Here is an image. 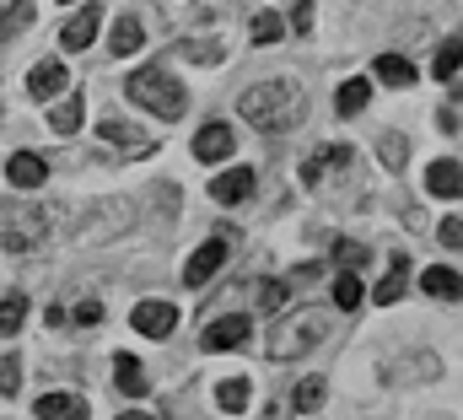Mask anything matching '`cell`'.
Here are the masks:
<instances>
[{
	"instance_id": "obj_1",
	"label": "cell",
	"mask_w": 463,
	"mask_h": 420,
	"mask_svg": "<svg viewBox=\"0 0 463 420\" xmlns=\"http://www.w3.org/2000/svg\"><path fill=\"white\" fill-rule=\"evenodd\" d=\"M237 113L242 124L264 129V135H280V129H297L302 113H307V92L297 81H259L237 98Z\"/></svg>"
},
{
	"instance_id": "obj_2",
	"label": "cell",
	"mask_w": 463,
	"mask_h": 420,
	"mask_svg": "<svg viewBox=\"0 0 463 420\" xmlns=\"http://www.w3.org/2000/svg\"><path fill=\"white\" fill-rule=\"evenodd\" d=\"M324 334H329V308L307 302V308H297L291 318H280V323H275V334H269V356H275V361L307 356L313 345H324Z\"/></svg>"
},
{
	"instance_id": "obj_3",
	"label": "cell",
	"mask_w": 463,
	"mask_h": 420,
	"mask_svg": "<svg viewBox=\"0 0 463 420\" xmlns=\"http://www.w3.org/2000/svg\"><path fill=\"white\" fill-rule=\"evenodd\" d=\"M43 237H49V205H27V200L0 205V248L5 253H27Z\"/></svg>"
},
{
	"instance_id": "obj_4",
	"label": "cell",
	"mask_w": 463,
	"mask_h": 420,
	"mask_svg": "<svg viewBox=\"0 0 463 420\" xmlns=\"http://www.w3.org/2000/svg\"><path fill=\"white\" fill-rule=\"evenodd\" d=\"M124 92H129V103L151 108L156 119H178V113H184V87H178L167 71H156V65H151V71H135Z\"/></svg>"
},
{
	"instance_id": "obj_5",
	"label": "cell",
	"mask_w": 463,
	"mask_h": 420,
	"mask_svg": "<svg viewBox=\"0 0 463 420\" xmlns=\"http://www.w3.org/2000/svg\"><path fill=\"white\" fill-rule=\"evenodd\" d=\"M227 264V243L222 237H211V243H200L194 253H189V264H184V286H205V281H216V270Z\"/></svg>"
},
{
	"instance_id": "obj_6",
	"label": "cell",
	"mask_w": 463,
	"mask_h": 420,
	"mask_svg": "<svg viewBox=\"0 0 463 420\" xmlns=\"http://www.w3.org/2000/svg\"><path fill=\"white\" fill-rule=\"evenodd\" d=\"M248 334H253V323H248L242 313H227V318H216V323L200 334V345H205V350H242Z\"/></svg>"
},
{
	"instance_id": "obj_7",
	"label": "cell",
	"mask_w": 463,
	"mask_h": 420,
	"mask_svg": "<svg viewBox=\"0 0 463 420\" xmlns=\"http://www.w3.org/2000/svg\"><path fill=\"white\" fill-rule=\"evenodd\" d=\"M98 27H103V5H81L71 22H65V33H60V49H87L92 38H98Z\"/></svg>"
},
{
	"instance_id": "obj_8",
	"label": "cell",
	"mask_w": 463,
	"mask_h": 420,
	"mask_svg": "<svg viewBox=\"0 0 463 420\" xmlns=\"http://www.w3.org/2000/svg\"><path fill=\"white\" fill-rule=\"evenodd\" d=\"M129 323H135V334H146V339H162V334H173L178 313H173V302H140V308L129 313Z\"/></svg>"
},
{
	"instance_id": "obj_9",
	"label": "cell",
	"mask_w": 463,
	"mask_h": 420,
	"mask_svg": "<svg viewBox=\"0 0 463 420\" xmlns=\"http://www.w3.org/2000/svg\"><path fill=\"white\" fill-rule=\"evenodd\" d=\"M232 146H237V135H232L227 124H205V129L194 135V157H200V162H227Z\"/></svg>"
},
{
	"instance_id": "obj_10",
	"label": "cell",
	"mask_w": 463,
	"mask_h": 420,
	"mask_svg": "<svg viewBox=\"0 0 463 420\" xmlns=\"http://www.w3.org/2000/svg\"><path fill=\"white\" fill-rule=\"evenodd\" d=\"M5 178H11L16 189H38V184L49 178V162H43L38 151H16V157L5 162Z\"/></svg>"
},
{
	"instance_id": "obj_11",
	"label": "cell",
	"mask_w": 463,
	"mask_h": 420,
	"mask_svg": "<svg viewBox=\"0 0 463 420\" xmlns=\"http://www.w3.org/2000/svg\"><path fill=\"white\" fill-rule=\"evenodd\" d=\"M259 189V178H253V167H232V173H222L216 184H211V195L222 200V205H242L248 195Z\"/></svg>"
},
{
	"instance_id": "obj_12",
	"label": "cell",
	"mask_w": 463,
	"mask_h": 420,
	"mask_svg": "<svg viewBox=\"0 0 463 420\" xmlns=\"http://www.w3.org/2000/svg\"><path fill=\"white\" fill-rule=\"evenodd\" d=\"M404 286H410V259H404V253H393V259H388V275L372 286V302H383V308H388V302H399V297H404Z\"/></svg>"
},
{
	"instance_id": "obj_13",
	"label": "cell",
	"mask_w": 463,
	"mask_h": 420,
	"mask_svg": "<svg viewBox=\"0 0 463 420\" xmlns=\"http://www.w3.org/2000/svg\"><path fill=\"white\" fill-rule=\"evenodd\" d=\"M345 162H350L345 146H318V151L302 162V184H307V189H318V184H324V173H329V167H345Z\"/></svg>"
},
{
	"instance_id": "obj_14",
	"label": "cell",
	"mask_w": 463,
	"mask_h": 420,
	"mask_svg": "<svg viewBox=\"0 0 463 420\" xmlns=\"http://www.w3.org/2000/svg\"><path fill=\"white\" fill-rule=\"evenodd\" d=\"M33 410H38V420H87V399L81 394H43Z\"/></svg>"
},
{
	"instance_id": "obj_15",
	"label": "cell",
	"mask_w": 463,
	"mask_h": 420,
	"mask_svg": "<svg viewBox=\"0 0 463 420\" xmlns=\"http://www.w3.org/2000/svg\"><path fill=\"white\" fill-rule=\"evenodd\" d=\"M98 140H103V146H118L124 157H140V151H151V146L135 135V124H124V119H103V124H98Z\"/></svg>"
},
{
	"instance_id": "obj_16",
	"label": "cell",
	"mask_w": 463,
	"mask_h": 420,
	"mask_svg": "<svg viewBox=\"0 0 463 420\" xmlns=\"http://www.w3.org/2000/svg\"><path fill=\"white\" fill-rule=\"evenodd\" d=\"M60 87H65V71H60V60H43V65H33V71H27V98L49 103Z\"/></svg>"
},
{
	"instance_id": "obj_17",
	"label": "cell",
	"mask_w": 463,
	"mask_h": 420,
	"mask_svg": "<svg viewBox=\"0 0 463 420\" xmlns=\"http://www.w3.org/2000/svg\"><path fill=\"white\" fill-rule=\"evenodd\" d=\"M458 184H463L458 162H448V157H442V162H431V167H426V189H431L437 200H453V195H458Z\"/></svg>"
},
{
	"instance_id": "obj_18",
	"label": "cell",
	"mask_w": 463,
	"mask_h": 420,
	"mask_svg": "<svg viewBox=\"0 0 463 420\" xmlns=\"http://www.w3.org/2000/svg\"><path fill=\"white\" fill-rule=\"evenodd\" d=\"M248 399H253V383H248V377H222V383H216V405H222L227 415L248 410Z\"/></svg>"
},
{
	"instance_id": "obj_19",
	"label": "cell",
	"mask_w": 463,
	"mask_h": 420,
	"mask_svg": "<svg viewBox=\"0 0 463 420\" xmlns=\"http://www.w3.org/2000/svg\"><path fill=\"white\" fill-rule=\"evenodd\" d=\"M114 377H118V394H129V399L151 394V388H146V372H140L135 356H114Z\"/></svg>"
},
{
	"instance_id": "obj_20",
	"label": "cell",
	"mask_w": 463,
	"mask_h": 420,
	"mask_svg": "<svg viewBox=\"0 0 463 420\" xmlns=\"http://www.w3.org/2000/svg\"><path fill=\"white\" fill-rule=\"evenodd\" d=\"M81 113H87V108H81V98L71 92L65 103L49 108V129H54V135H76V129H81Z\"/></svg>"
},
{
	"instance_id": "obj_21",
	"label": "cell",
	"mask_w": 463,
	"mask_h": 420,
	"mask_svg": "<svg viewBox=\"0 0 463 420\" xmlns=\"http://www.w3.org/2000/svg\"><path fill=\"white\" fill-rule=\"evenodd\" d=\"M377 81H388V87H415V65L410 60H399V54H377Z\"/></svg>"
},
{
	"instance_id": "obj_22",
	"label": "cell",
	"mask_w": 463,
	"mask_h": 420,
	"mask_svg": "<svg viewBox=\"0 0 463 420\" xmlns=\"http://www.w3.org/2000/svg\"><path fill=\"white\" fill-rule=\"evenodd\" d=\"M420 286H426L431 297H458V270H448V264H431V270L420 275Z\"/></svg>"
},
{
	"instance_id": "obj_23",
	"label": "cell",
	"mask_w": 463,
	"mask_h": 420,
	"mask_svg": "<svg viewBox=\"0 0 463 420\" xmlns=\"http://www.w3.org/2000/svg\"><path fill=\"white\" fill-rule=\"evenodd\" d=\"M361 302H366V291H361V281H355V270H345V275L335 281V308H340V313H355Z\"/></svg>"
},
{
	"instance_id": "obj_24",
	"label": "cell",
	"mask_w": 463,
	"mask_h": 420,
	"mask_svg": "<svg viewBox=\"0 0 463 420\" xmlns=\"http://www.w3.org/2000/svg\"><path fill=\"white\" fill-rule=\"evenodd\" d=\"M109 49H114V54H135V49H140V22H135V16H118V22H114Z\"/></svg>"
},
{
	"instance_id": "obj_25",
	"label": "cell",
	"mask_w": 463,
	"mask_h": 420,
	"mask_svg": "<svg viewBox=\"0 0 463 420\" xmlns=\"http://www.w3.org/2000/svg\"><path fill=\"white\" fill-rule=\"evenodd\" d=\"M366 98H372V81H345L335 103H340V113L350 119V113H361V108H366Z\"/></svg>"
},
{
	"instance_id": "obj_26",
	"label": "cell",
	"mask_w": 463,
	"mask_h": 420,
	"mask_svg": "<svg viewBox=\"0 0 463 420\" xmlns=\"http://www.w3.org/2000/svg\"><path fill=\"white\" fill-rule=\"evenodd\" d=\"M248 33H253V43H280V33H286V22H280L275 11H259Z\"/></svg>"
},
{
	"instance_id": "obj_27",
	"label": "cell",
	"mask_w": 463,
	"mask_h": 420,
	"mask_svg": "<svg viewBox=\"0 0 463 420\" xmlns=\"http://www.w3.org/2000/svg\"><path fill=\"white\" fill-rule=\"evenodd\" d=\"M253 297H259V308H264V313H275V308L291 297V281H259V286H253Z\"/></svg>"
},
{
	"instance_id": "obj_28",
	"label": "cell",
	"mask_w": 463,
	"mask_h": 420,
	"mask_svg": "<svg viewBox=\"0 0 463 420\" xmlns=\"http://www.w3.org/2000/svg\"><path fill=\"white\" fill-rule=\"evenodd\" d=\"M324 394H329V383H324V377H307V383H297L291 405H297V410H318V405H324Z\"/></svg>"
},
{
	"instance_id": "obj_29",
	"label": "cell",
	"mask_w": 463,
	"mask_h": 420,
	"mask_svg": "<svg viewBox=\"0 0 463 420\" xmlns=\"http://www.w3.org/2000/svg\"><path fill=\"white\" fill-rule=\"evenodd\" d=\"M458 71H463V49L458 43H442L437 49V81H458Z\"/></svg>"
},
{
	"instance_id": "obj_30",
	"label": "cell",
	"mask_w": 463,
	"mask_h": 420,
	"mask_svg": "<svg viewBox=\"0 0 463 420\" xmlns=\"http://www.w3.org/2000/svg\"><path fill=\"white\" fill-rule=\"evenodd\" d=\"M27 22H33V0H11L5 16H0V33H22Z\"/></svg>"
},
{
	"instance_id": "obj_31",
	"label": "cell",
	"mask_w": 463,
	"mask_h": 420,
	"mask_svg": "<svg viewBox=\"0 0 463 420\" xmlns=\"http://www.w3.org/2000/svg\"><path fill=\"white\" fill-rule=\"evenodd\" d=\"M22 318H27V302H22V297H5V302H0V334H16Z\"/></svg>"
},
{
	"instance_id": "obj_32",
	"label": "cell",
	"mask_w": 463,
	"mask_h": 420,
	"mask_svg": "<svg viewBox=\"0 0 463 420\" xmlns=\"http://www.w3.org/2000/svg\"><path fill=\"white\" fill-rule=\"evenodd\" d=\"M16 388H22V361H16V356H5V361H0V394L11 399Z\"/></svg>"
},
{
	"instance_id": "obj_33",
	"label": "cell",
	"mask_w": 463,
	"mask_h": 420,
	"mask_svg": "<svg viewBox=\"0 0 463 420\" xmlns=\"http://www.w3.org/2000/svg\"><path fill=\"white\" fill-rule=\"evenodd\" d=\"M335 253H340V264H345V270L366 264V248H361V243H335Z\"/></svg>"
},
{
	"instance_id": "obj_34",
	"label": "cell",
	"mask_w": 463,
	"mask_h": 420,
	"mask_svg": "<svg viewBox=\"0 0 463 420\" xmlns=\"http://www.w3.org/2000/svg\"><path fill=\"white\" fill-rule=\"evenodd\" d=\"M291 27H297V33L313 27V0H291Z\"/></svg>"
},
{
	"instance_id": "obj_35",
	"label": "cell",
	"mask_w": 463,
	"mask_h": 420,
	"mask_svg": "<svg viewBox=\"0 0 463 420\" xmlns=\"http://www.w3.org/2000/svg\"><path fill=\"white\" fill-rule=\"evenodd\" d=\"M184 54H189V60H205V65H216V60H222V49H216V43H189Z\"/></svg>"
},
{
	"instance_id": "obj_36",
	"label": "cell",
	"mask_w": 463,
	"mask_h": 420,
	"mask_svg": "<svg viewBox=\"0 0 463 420\" xmlns=\"http://www.w3.org/2000/svg\"><path fill=\"white\" fill-rule=\"evenodd\" d=\"M442 243H448V248H458V243H463V221H458V215H448V221H442Z\"/></svg>"
},
{
	"instance_id": "obj_37",
	"label": "cell",
	"mask_w": 463,
	"mask_h": 420,
	"mask_svg": "<svg viewBox=\"0 0 463 420\" xmlns=\"http://www.w3.org/2000/svg\"><path fill=\"white\" fill-rule=\"evenodd\" d=\"M383 157L388 162H404V135H383Z\"/></svg>"
},
{
	"instance_id": "obj_38",
	"label": "cell",
	"mask_w": 463,
	"mask_h": 420,
	"mask_svg": "<svg viewBox=\"0 0 463 420\" xmlns=\"http://www.w3.org/2000/svg\"><path fill=\"white\" fill-rule=\"evenodd\" d=\"M98 318H103L98 302H81V308H76V323H98Z\"/></svg>"
},
{
	"instance_id": "obj_39",
	"label": "cell",
	"mask_w": 463,
	"mask_h": 420,
	"mask_svg": "<svg viewBox=\"0 0 463 420\" xmlns=\"http://www.w3.org/2000/svg\"><path fill=\"white\" fill-rule=\"evenodd\" d=\"M118 420H151V415H140V410H129V415H118Z\"/></svg>"
},
{
	"instance_id": "obj_40",
	"label": "cell",
	"mask_w": 463,
	"mask_h": 420,
	"mask_svg": "<svg viewBox=\"0 0 463 420\" xmlns=\"http://www.w3.org/2000/svg\"><path fill=\"white\" fill-rule=\"evenodd\" d=\"M269 420H280V410H269Z\"/></svg>"
},
{
	"instance_id": "obj_41",
	"label": "cell",
	"mask_w": 463,
	"mask_h": 420,
	"mask_svg": "<svg viewBox=\"0 0 463 420\" xmlns=\"http://www.w3.org/2000/svg\"><path fill=\"white\" fill-rule=\"evenodd\" d=\"M65 5H71V0H65Z\"/></svg>"
}]
</instances>
